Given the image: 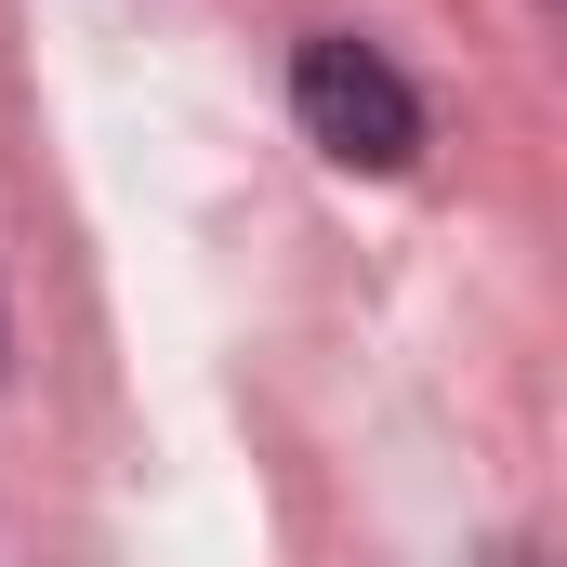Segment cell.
I'll use <instances>...</instances> for the list:
<instances>
[{
	"mask_svg": "<svg viewBox=\"0 0 567 567\" xmlns=\"http://www.w3.org/2000/svg\"><path fill=\"white\" fill-rule=\"evenodd\" d=\"M290 120H303L317 158H343V172H410L423 158V93L370 40H303L290 53Z\"/></svg>",
	"mask_w": 567,
	"mask_h": 567,
	"instance_id": "obj_1",
	"label": "cell"
}]
</instances>
